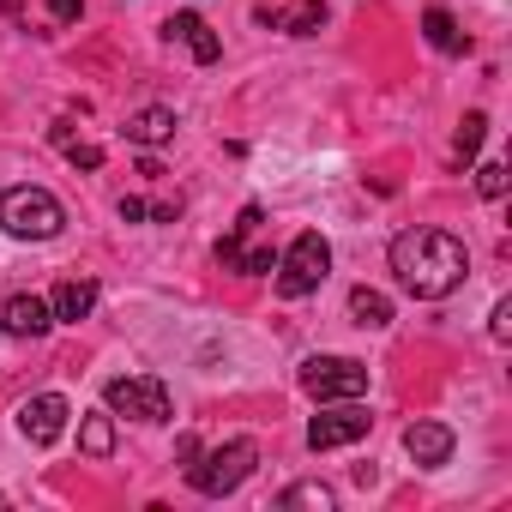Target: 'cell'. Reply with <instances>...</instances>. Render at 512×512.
Here are the masks:
<instances>
[{
	"label": "cell",
	"instance_id": "1",
	"mask_svg": "<svg viewBox=\"0 0 512 512\" xmlns=\"http://www.w3.org/2000/svg\"><path fill=\"white\" fill-rule=\"evenodd\" d=\"M464 272H470V253H464V241L452 229H404L392 241V278L416 302L452 296L464 284Z\"/></svg>",
	"mask_w": 512,
	"mask_h": 512
},
{
	"label": "cell",
	"instance_id": "2",
	"mask_svg": "<svg viewBox=\"0 0 512 512\" xmlns=\"http://www.w3.org/2000/svg\"><path fill=\"white\" fill-rule=\"evenodd\" d=\"M61 223H67V211H61V199L49 187H31L25 181V187L0 193V229H7L13 241H55Z\"/></svg>",
	"mask_w": 512,
	"mask_h": 512
},
{
	"label": "cell",
	"instance_id": "3",
	"mask_svg": "<svg viewBox=\"0 0 512 512\" xmlns=\"http://www.w3.org/2000/svg\"><path fill=\"white\" fill-rule=\"evenodd\" d=\"M253 464H260V446L253 440H223V446H211V452H199L187 464V482H193V494L223 500V494H235L253 476Z\"/></svg>",
	"mask_w": 512,
	"mask_h": 512
},
{
	"label": "cell",
	"instance_id": "4",
	"mask_svg": "<svg viewBox=\"0 0 512 512\" xmlns=\"http://www.w3.org/2000/svg\"><path fill=\"white\" fill-rule=\"evenodd\" d=\"M272 272H278V296H290V302L314 296V290L326 284V272H332V247H326V235H320V229L296 235V241H290V253H284Z\"/></svg>",
	"mask_w": 512,
	"mask_h": 512
},
{
	"label": "cell",
	"instance_id": "5",
	"mask_svg": "<svg viewBox=\"0 0 512 512\" xmlns=\"http://www.w3.org/2000/svg\"><path fill=\"white\" fill-rule=\"evenodd\" d=\"M103 404H109V416H133V422H169L175 416L169 386L151 380V374H115L103 386Z\"/></svg>",
	"mask_w": 512,
	"mask_h": 512
},
{
	"label": "cell",
	"instance_id": "6",
	"mask_svg": "<svg viewBox=\"0 0 512 512\" xmlns=\"http://www.w3.org/2000/svg\"><path fill=\"white\" fill-rule=\"evenodd\" d=\"M302 392L320 398V404L362 398V392H368V368H362L356 356H314V362H302Z\"/></svg>",
	"mask_w": 512,
	"mask_h": 512
},
{
	"label": "cell",
	"instance_id": "7",
	"mask_svg": "<svg viewBox=\"0 0 512 512\" xmlns=\"http://www.w3.org/2000/svg\"><path fill=\"white\" fill-rule=\"evenodd\" d=\"M368 428H374V416H368V410H356V398H338V410H326V416H314V422H308V446H314V452L356 446Z\"/></svg>",
	"mask_w": 512,
	"mask_h": 512
},
{
	"label": "cell",
	"instance_id": "8",
	"mask_svg": "<svg viewBox=\"0 0 512 512\" xmlns=\"http://www.w3.org/2000/svg\"><path fill=\"white\" fill-rule=\"evenodd\" d=\"M67 416H73V404H67L61 392H37V398L19 404V434H25L31 446H55V440L67 434Z\"/></svg>",
	"mask_w": 512,
	"mask_h": 512
},
{
	"label": "cell",
	"instance_id": "9",
	"mask_svg": "<svg viewBox=\"0 0 512 512\" xmlns=\"http://www.w3.org/2000/svg\"><path fill=\"white\" fill-rule=\"evenodd\" d=\"M49 326H55V314H49L43 296H7L0 302V332L7 338H43Z\"/></svg>",
	"mask_w": 512,
	"mask_h": 512
},
{
	"label": "cell",
	"instance_id": "10",
	"mask_svg": "<svg viewBox=\"0 0 512 512\" xmlns=\"http://www.w3.org/2000/svg\"><path fill=\"white\" fill-rule=\"evenodd\" d=\"M404 452L422 464V470H440L452 458V428L446 422H410L404 428Z\"/></svg>",
	"mask_w": 512,
	"mask_h": 512
},
{
	"label": "cell",
	"instance_id": "11",
	"mask_svg": "<svg viewBox=\"0 0 512 512\" xmlns=\"http://www.w3.org/2000/svg\"><path fill=\"white\" fill-rule=\"evenodd\" d=\"M163 37H169V43H187V49H193V61H205V67H211V61L223 55L217 31H211V25H205L199 13H175V19L163 25Z\"/></svg>",
	"mask_w": 512,
	"mask_h": 512
},
{
	"label": "cell",
	"instance_id": "12",
	"mask_svg": "<svg viewBox=\"0 0 512 512\" xmlns=\"http://www.w3.org/2000/svg\"><path fill=\"white\" fill-rule=\"evenodd\" d=\"M91 308H97V284H91V278H67V284H55V296H49V314L67 320V326H79Z\"/></svg>",
	"mask_w": 512,
	"mask_h": 512
},
{
	"label": "cell",
	"instance_id": "13",
	"mask_svg": "<svg viewBox=\"0 0 512 512\" xmlns=\"http://www.w3.org/2000/svg\"><path fill=\"white\" fill-rule=\"evenodd\" d=\"M127 139H133V145H169V139H175V109L151 103V109L127 115Z\"/></svg>",
	"mask_w": 512,
	"mask_h": 512
},
{
	"label": "cell",
	"instance_id": "14",
	"mask_svg": "<svg viewBox=\"0 0 512 512\" xmlns=\"http://www.w3.org/2000/svg\"><path fill=\"white\" fill-rule=\"evenodd\" d=\"M260 25H272V31H290V37H314L320 25H326V7H320V0H296V7L290 13H260Z\"/></svg>",
	"mask_w": 512,
	"mask_h": 512
},
{
	"label": "cell",
	"instance_id": "15",
	"mask_svg": "<svg viewBox=\"0 0 512 512\" xmlns=\"http://www.w3.org/2000/svg\"><path fill=\"white\" fill-rule=\"evenodd\" d=\"M422 31H428V43H434L440 55H464V49H470V37L458 31V19H452L446 7H428V13H422Z\"/></svg>",
	"mask_w": 512,
	"mask_h": 512
},
{
	"label": "cell",
	"instance_id": "16",
	"mask_svg": "<svg viewBox=\"0 0 512 512\" xmlns=\"http://www.w3.org/2000/svg\"><path fill=\"white\" fill-rule=\"evenodd\" d=\"M55 145L67 151V163H73V169H103V145L73 139V121H55Z\"/></svg>",
	"mask_w": 512,
	"mask_h": 512
},
{
	"label": "cell",
	"instance_id": "17",
	"mask_svg": "<svg viewBox=\"0 0 512 512\" xmlns=\"http://www.w3.org/2000/svg\"><path fill=\"white\" fill-rule=\"evenodd\" d=\"M350 320L356 326H392V302L380 290H350Z\"/></svg>",
	"mask_w": 512,
	"mask_h": 512
},
{
	"label": "cell",
	"instance_id": "18",
	"mask_svg": "<svg viewBox=\"0 0 512 512\" xmlns=\"http://www.w3.org/2000/svg\"><path fill=\"white\" fill-rule=\"evenodd\" d=\"M79 446H85L91 458H109V452H115V416H85V422H79Z\"/></svg>",
	"mask_w": 512,
	"mask_h": 512
},
{
	"label": "cell",
	"instance_id": "19",
	"mask_svg": "<svg viewBox=\"0 0 512 512\" xmlns=\"http://www.w3.org/2000/svg\"><path fill=\"white\" fill-rule=\"evenodd\" d=\"M278 506H320V512H326V506H332V488H326V482H296V488L278 494Z\"/></svg>",
	"mask_w": 512,
	"mask_h": 512
},
{
	"label": "cell",
	"instance_id": "20",
	"mask_svg": "<svg viewBox=\"0 0 512 512\" xmlns=\"http://www.w3.org/2000/svg\"><path fill=\"white\" fill-rule=\"evenodd\" d=\"M482 127H488V115H476V109H470V115H464V127H458V145H452V157H458V163H470V157H476Z\"/></svg>",
	"mask_w": 512,
	"mask_h": 512
},
{
	"label": "cell",
	"instance_id": "21",
	"mask_svg": "<svg viewBox=\"0 0 512 512\" xmlns=\"http://www.w3.org/2000/svg\"><path fill=\"white\" fill-rule=\"evenodd\" d=\"M476 193L482 199H506V163H482L476 169Z\"/></svg>",
	"mask_w": 512,
	"mask_h": 512
},
{
	"label": "cell",
	"instance_id": "22",
	"mask_svg": "<svg viewBox=\"0 0 512 512\" xmlns=\"http://www.w3.org/2000/svg\"><path fill=\"white\" fill-rule=\"evenodd\" d=\"M49 19H55V25H73V19H85V0H49Z\"/></svg>",
	"mask_w": 512,
	"mask_h": 512
},
{
	"label": "cell",
	"instance_id": "23",
	"mask_svg": "<svg viewBox=\"0 0 512 512\" xmlns=\"http://www.w3.org/2000/svg\"><path fill=\"white\" fill-rule=\"evenodd\" d=\"M488 332H494L500 344L512 338V302H494V326H488Z\"/></svg>",
	"mask_w": 512,
	"mask_h": 512
},
{
	"label": "cell",
	"instance_id": "24",
	"mask_svg": "<svg viewBox=\"0 0 512 512\" xmlns=\"http://www.w3.org/2000/svg\"><path fill=\"white\" fill-rule=\"evenodd\" d=\"M175 458H181V464H193V458H199V440H193V434H181V440H175Z\"/></svg>",
	"mask_w": 512,
	"mask_h": 512
}]
</instances>
